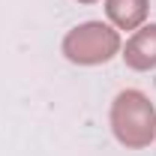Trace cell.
Listing matches in <instances>:
<instances>
[{"label":"cell","mask_w":156,"mask_h":156,"mask_svg":"<svg viewBox=\"0 0 156 156\" xmlns=\"http://www.w3.org/2000/svg\"><path fill=\"white\" fill-rule=\"evenodd\" d=\"M111 132L129 150H141V147L153 144V138H156V108H153V102L141 90H123V93H117L114 105H111Z\"/></svg>","instance_id":"6da1fadb"},{"label":"cell","mask_w":156,"mask_h":156,"mask_svg":"<svg viewBox=\"0 0 156 156\" xmlns=\"http://www.w3.org/2000/svg\"><path fill=\"white\" fill-rule=\"evenodd\" d=\"M60 48H63V54H66L69 63L99 66V63H108L120 51V36H117V30H111L102 21H87V24L72 27L63 36Z\"/></svg>","instance_id":"7a4b0ae2"},{"label":"cell","mask_w":156,"mask_h":156,"mask_svg":"<svg viewBox=\"0 0 156 156\" xmlns=\"http://www.w3.org/2000/svg\"><path fill=\"white\" fill-rule=\"evenodd\" d=\"M123 60L135 72H150L156 69V24H147L132 33V39L123 48Z\"/></svg>","instance_id":"3957f363"},{"label":"cell","mask_w":156,"mask_h":156,"mask_svg":"<svg viewBox=\"0 0 156 156\" xmlns=\"http://www.w3.org/2000/svg\"><path fill=\"white\" fill-rule=\"evenodd\" d=\"M147 0H105V12L114 27L120 30H135L147 18Z\"/></svg>","instance_id":"277c9868"},{"label":"cell","mask_w":156,"mask_h":156,"mask_svg":"<svg viewBox=\"0 0 156 156\" xmlns=\"http://www.w3.org/2000/svg\"><path fill=\"white\" fill-rule=\"evenodd\" d=\"M78 3H96V0H78Z\"/></svg>","instance_id":"5b68a950"}]
</instances>
